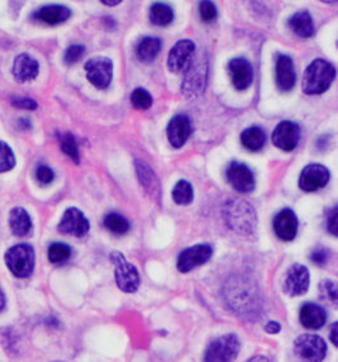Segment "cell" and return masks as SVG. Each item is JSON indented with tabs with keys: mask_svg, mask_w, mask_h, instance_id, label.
I'll return each instance as SVG.
<instances>
[{
	"mask_svg": "<svg viewBox=\"0 0 338 362\" xmlns=\"http://www.w3.org/2000/svg\"><path fill=\"white\" fill-rule=\"evenodd\" d=\"M328 258V252L325 248H318V250H313V253L310 255V259L313 261L315 264H325Z\"/></svg>",
	"mask_w": 338,
	"mask_h": 362,
	"instance_id": "42",
	"label": "cell"
},
{
	"mask_svg": "<svg viewBox=\"0 0 338 362\" xmlns=\"http://www.w3.org/2000/svg\"><path fill=\"white\" fill-rule=\"evenodd\" d=\"M240 350L239 338L235 334H226L214 339L205 351V362H232Z\"/></svg>",
	"mask_w": 338,
	"mask_h": 362,
	"instance_id": "7",
	"label": "cell"
},
{
	"mask_svg": "<svg viewBox=\"0 0 338 362\" xmlns=\"http://www.w3.org/2000/svg\"><path fill=\"white\" fill-rule=\"evenodd\" d=\"M320 290L325 299L332 301L333 304L337 303V286L334 282L325 280L320 284Z\"/></svg>",
	"mask_w": 338,
	"mask_h": 362,
	"instance_id": "38",
	"label": "cell"
},
{
	"mask_svg": "<svg viewBox=\"0 0 338 362\" xmlns=\"http://www.w3.org/2000/svg\"><path fill=\"white\" fill-rule=\"evenodd\" d=\"M71 16V11L65 6H45L40 8L35 17L45 25H57L66 22Z\"/></svg>",
	"mask_w": 338,
	"mask_h": 362,
	"instance_id": "24",
	"label": "cell"
},
{
	"mask_svg": "<svg viewBox=\"0 0 338 362\" xmlns=\"http://www.w3.org/2000/svg\"><path fill=\"white\" fill-rule=\"evenodd\" d=\"M6 264L13 275L27 279L35 269V252L28 244H17L6 253Z\"/></svg>",
	"mask_w": 338,
	"mask_h": 362,
	"instance_id": "5",
	"label": "cell"
},
{
	"mask_svg": "<svg viewBox=\"0 0 338 362\" xmlns=\"http://www.w3.org/2000/svg\"><path fill=\"white\" fill-rule=\"evenodd\" d=\"M228 70L232 78L233 86L238 90H245L253 83L252 65L245 57H234L228 64Z\"/></svg>",
	"mask_w": 338,
	"mask_h": 362,
	"instance_id": "18",
	"label": "cell"
},
{
	"mask_svg": "<svg viewBox=\"0 0 338 362\" xmlns=\"http://www.w3.org/2000/svg\"><path fill=\"white\" fill-rule=\"evenodd\" d=\"M240 141L245 149L251 150V151H258L262 149L266 144V134L261 127H250L240 135Z\"/></svg>",
	"mask_w": 338,
	"mask_h": 362,
	"instance_id": "28",
	"label": "cell"
},
{
	"mask_svg": "<svg viewBox=\"0 0 338 362\" xmlns=\"http://www.w3.org/2000/svg\"><path fill=\"white\" fill-rule=\"evenodd\" d=\"M264 331L269 333V334H277V333H280V331H281V325H280V323L275 322V320H272V322H269V325H266Z\"/></svg>",
	"mask_w": 338,
	"mask_h": 362,
	"instance_id": "43",
	"label": "cell"
},
{
	"mask_svg": "<svg viewBox=\"0 0 338 362\" xmlns=\"http://www.w3.org/2000/svg\"><path fill=\"white\" fill-rule=\"evenodd\" d=\"M135 169L138 175L139 182L145 189V192L153 197L154 200H161V182L158 180L154 169L148 163L140 159L135 160Z\"/></svg>",
	"mask_w": 338,
	"mask_h": 362,
	"instance_id": "21",
	"label": "cell"
},
{
	"mask_svg": "<svg viewBox=\"0 0 338 362\" xmlns=\"http://www.w3.org/2000/svg\"><path fill=\"white\" fill-rule=\"evenodd\" d=\"M191 134H192V126L186 115H177L169 121L167 135H168L169 143L175 149H180L186 144Z\"/></svg>",
	"mask_w": 338,
	"mask_h": 362,
	"instance_id": "19",
	"label": "cell"
},
{
	"mask_svg": "<svg viewBox=\"0 0 338 362\" xmlns=\"http://www.w3.org/2000/svg\"><path fill=\"white\" fill-rule=\"evenodd\" d=\"M13 75L16 81L19 83L33 81L37 78L40 73V65L38 62L28 54H21L14 59L12 69Z\"/></svg>",
	"mask_w": 338,
	"mask_h": 362,
	"instance_id": "22",
	"label": "cell"
},
{
	"mask_svg": "<svg viewBox=\"0 0 338 362\" xmlns=\"http://www.w3.org/2000/svg\"><path fill=\"white\" fill-rule=\"evenodd\" d=\"M59 141H60V148L63 150L64 154H66L73 162L78 164L81 160V156H79V149H78L76 138L69 132H65V134L59 135Z\"/></svg>",
	"mask_w": 338,
	"mask_h": 362,
	"instance_id": "32",
	"label": "cell"
},
{
	"mask_svg": "<svg viewBox=\"0 0 338 362\" xmlns=\"http://www.w3.org/2000/svg\"><path fill=\"white\" fill-rule=\"evenodd\" d=\"M226 224L239 234L248 235L256 229L257 218L253 207L245 201H232L224 209Z\"/></svg>",
	"mask_w": 338,
	"mask_h": 362,
	"instance_id": "3",
	"label": "cell"
},
{
	"mask_svg": "<svg viewBox=\"0 0 338 362\" xmlns=\"http://www.w3.org/2000/svg\"><path fill=\"white\" fill-rule=\"evenodd\" d=\"M149 18L151 23L156 25H168L173 22L175 13L170 6L164 4V3H156L153 4L149 12Z\"/></svg>",
	"mask_w": 338,
	"mask_h": 362,
	"instance_id": "29",
	"label": "cell"
},
{
	"mask_svg": "<svg viewBox=\"0 0 338 362\" xmlns=\"http://www.w3.org/2000/svg\"><path fill=\"white\" fill-rule=\"evenodd\" d=\"M310 285V275L305 266L295 263L288 269L284 288L291 296H301L307 293Z\"/></svg>",
	"mask_w": 338,
	"mask_h": 362,
	"instance_id": "16",
	"label": "cell"
},
{
	"mask_svg": "<svg viewBox=\"0 0 338 362\" xmlns=\"http://www.w3.org/2000/svg\"><path fill=\"white\" fill-rule=\"evenodd\" d=\"M57 229L62 234L82 238L89 231V221L79 209L70 207L64 213Z\"/></svg>",
	"mask_w": 338,
	"mask_h": 362,
	"instance_id": "13",
	"label": "cell"
},
{
	"mask_svg": "<svg viewBox=\"0 0 338 362\" xmlns=\"http://www.w3.org/2000/svg\"><path fill=\"white\" fill-rule=\"evenodd\" d=\"M224 298L228 306L240 318L255 320L262 310L260 290L247 279L233 277L226 281Z\"/></svg>",
	"mask_w": 338,
	"mask_h": 362,
	"instance_id": "1",
	"label": "cell"
},
{
	"mask_svg": "<svg viewBox=\"0 0 338 362\" xmlns=\"http://www.w3.org/2000/svg\"><path fill=\"white\" fill-rule=\"evenodd\" d=\"M6 305V296H4V293L1 291V288H0V310L4 308Z\"/></svg>",
	"mask_w": 338,
	"mask_h": 362,
	"instance_id": "47",
	"label": "cell"
},
{
	"mask_svg": "<svg viewBox=\"0 0 338 362\" xmlns=\"http://www.w3.org/2000/svg\"><path fill=\"white\" fill-rule=\"evenodd\" d=\"M12 106L18 108V110H27V111H33L37 108V103L30 97H12Z\"/></svg>",
	"mask_w": 338,
	"mask_h": 362,
	"instance_id": "40",
	"label": "cell"
},
{
	"mask_svg": "<svg viewBox=\"0 0 338 362\" xmlns=\"http://www.w3.org/2000/svg\"><path fill=\"white\" fill-rule=\"evenodd\" d=\"M336 78V69L332 64L323 59H317L304 71L301 88L308 95L325 93Z\"/></svg>",
	"mask_w": 338,
	"mask_h": 362,
	"instance_id": "2",
	"label": "cell"
},
{
	"mask_svg": "<svg viewBox=\"0 0 338 362\" xmlns=\"http://www.w3.org/2000/svg\"><path fill=\"white\" fill-rule=\"evenodd\" d=\"M289 25L299 37L309 38L314 35L313 18L308 11L294 13L289 19Z\"/></svg>",
	"mask_w": 338,
	"mask_h": 362,
	"instance_id": "26",
	"label": "cell"
},
{
	"mask_svg": "<svg viewBox=\"0 0 338 362\" xmlns=\"http://www.w3.org/2000/svg\"><path fill=\"white\" fill-rule=\"evenodd\" d=\"M330 180H331V173L327 167L313 163L303 169L299 177V187L304 192H315L318 189L326 187Z\"/></svg>",
	"mask_w": 338,
	"mask_h": 362,
	"instance_id": "11",
	"label": "cell"
},
{
	"mask_svg": "<svg viewBox=\"0 0 338 362\" xmlns=\"http://www.w3.org/2000/svg\"><path fill=\"white\" fill-rule=\"evenodd\" d=\"M185 79L182 81V93L188 98L199 97L205 92L207 84V62L205 57H194L186 68Z\"/></svg>",
	"mask_w": 338,
	"mask_h": 362,
	"instance_id": "4",
	"label": "cell"
},
{
	"mask_svg": "<svg viewBox=\"0 0 338 362\" xmlns=\"http://www.w3.org/2000/svg\"><path fill=\"white\" fill-rule=\"evenodd\" d=\"M111 261L115 264V280L121 291L132 293L138 291L140 286V276L138 269L126 259L120 252L111 253Z\"/></svg>",
	"mask_w": 338,
	"mask_h": 362,
	"instance_id": "6",
	"label": "cell"
},
{
	"mask_svg": "<svg viewBox=\"0 0 338 362\" xmlns=\"http://www.w3.org/2000/svg\"><path fill=\"white\" fill-rule=\"evenodd\" d=\"M199 11H200L201 19L206 23H211L218 18V9L213 1H206V0L201 1Z\"/></svg>",
	"mask_w": 338,
	"mask_h": 362,
	"instance_id": "36",
	"label": "cell"
},
{
	"mask_svg": "<svg viewBox=\"0 0 338 362\" xmlns=\"http://www.w3.org/2000/svg\"><path fill=\"white\" fill-rule=\"evenodd\" d=\"M276 84L281 92H290L296 84L294 63L288 55L276 59Z\"/></svg>",
	"mask_w": 338,
	"mask_h": 362,
	"instance_id": "20",
	"label": "cell"
},
{
	"mask_svg": "<svg viewBox=\"0 0 338 362\" xmlns=\"http://www.w3.org/2000/svg\"><path fill=\"white\" fill-rule=\"evenodd\" d=\"M301 140V127L291 121H282L272 134V143L284 151H293Z\"/></svg>",
	"mask_w": 338,
	"mask_h": 362,
	"instance_id": "15",
	"label": "cell"
},
{
	"mask_svg": "<svg viewBox=\"0 0 338 362\" xmlns=\"http://www.w3.org/2000/svg\"><path fill=\"white\" fill-rule=\"evenodd\" d=\"M162 50V41L157 37H145L136 47L139 60L143 63H153Z\"/></svg>",
	"mask_w": 338,
	"mask_h": 362,
	"instance_id": "27",
	"label": "cell"
},
{
	"mask_svg": "<svg viewBox=\"0 0 338 362\" xmlns=\"http://www.w3.org/2000/svg\"><path fill=\"white\" fill-rule=\"evenodd\" d=\"M71 256V250L69 245L64 243L51 244L47 257L51 263H63L66 262Z\"/></svg>",
	"mask_w": 338,
	"mask_h": 362,
	"instance_id": "33",
	"label": "cell"
},
{
	"mask_svg": "<svg viewBox=\"0 0 338 362\" xmlns=\"http://www.w3.org/2000/svg\"><path fill=\"white\" fill-rule=\"evenodd\" d=\"M172 197L177 205H181V206L190 205L194 201V188L190 182L181 180L177 182V185L173 188Z\"/></svg>",
	"mask_w": 338,
	"mask_h": 362,
	"instance_id": "30",
	"label": "cell"
},
{
	"mask_svg": "<svg viewBox=\"0 0 338 362\" xmlns=\"http://www.w3.org/2000/svg\"><path fill=\"white\" fill-rule=\"evenodd\" d=\"M213 257V248L207 244H199L183 250L177 259V269L182 274H187L190 271L200 267L209 262Z\"/></svg>",
	"mask_w": 338,
	"mask_h": 362,
	"instance_id": "10",
	"label": "cell"
},
{
	"mask_svg": "<svg viewBox=\"0 0 338 362\" xmlns=\"http://www.w3.org/2000/svg\"><path fill=\"white\" fill-rule=\"evenodd\" d=\"M337 323H333L332 329H331V336H330L334 346H337Z\"/></svg>",
	"mask_w": 338,
	"mask_h": 362,
	"instance_id": "44",
	"label": "cell"
},
{
	"mask_svg": "<svg viewBox=\"0 0 338 362\" xmlns=\"http://www.w3.org/2000/svg\"><path fill=\"white\" fill-rule=\"evenodd\" d=\"M9 228L16 237L23 238L31 234V218L23 207H14L11 210Z\"/></svg>",
	"mask_w": 338,
	"mask_h": 362,
	"instance_id": "25",
	"label": "cell"
},
{
	"mask_svg": "<svg viewBox=\"0 0 338 362\" xmlns=\"http://www.w3.org/2000/svg\"><path fill=\"white\" fill-rule=\"evenodd\" d=\"M196 45L191 40H181L169 51L167 66L173 74H180L187 68L190 60L194 57Z\"/></svg>",
	"mask_w": 338,
	"mask_h": 362,
	"instance_id": "14",
	"label": "cell"
},
{
	"mask_svg": "<svg viewBox=\"0 0 338 362\" xmlns=\"http://www.w3.org/2000/svg\"><path fill=\"white\" fill-rule=\"evenodd\" d=\"M327 229L328 231L337 237L338 234V210L337 207L334 206L328 211L327 215Z\"/></svg>",
	"mask_w": 338,
	"mask_h": 362,
	"instance_id": "41",
	"label": "cell"
},
{
	"mask_svg": "<svg viewBox=\"0 0 338 362\" xmlns=\"http://www.w3.org/2000/svg\"><path fill=\"white\" fill-rule=\"evenodd\" d=\"M295 356L301 362H322L327 355V344L315 334H303L295 339Z\"/></svg>",
	"mask_w": 338,
	"mask_h": 362,
	"instance_id": "8",
	"label": "cell"
},
{
	"mask_svg": "<svg viewBox=\"0 0 338 362\" xmlns=\"http://www.w3.org/2000/svg\"><path fill=\"white\" fill-rule=\"evenodd\" d=\"M247 362H269L267 358L264 356H255L252 357L251 360H248Z\"/></svg>",
	"mask_w": 338,
	"mask_h": 362,
	"instance_id": "46",
	"label": "cell"
},
{
	"mask_svg": "<svg viewBox=\"0 0 338 362\" xmlns=\"http://www.w3.org/2000/svg\"><path fill=\"white\" fill-rule=\"evenodd\" d=\"M299 221L291 209H284L274 218L276 237L284 242H291L296 238Z\"/></svg>",
	"mask_w": 338,
	"mask_h": 362,
	"instance_id": "17",
	"label": "cell"
},
{
	"mask_svg": "<svg viewBox=\"0 0 338 362\" xmlns=\"http://www.w3.org/2000/svg\"><path fill=\"white\" fill-rule=\"evenodd\" d=\"M132 103L138 110H148L153 105V97L143 88H136L132 93Z\"/></svg>",
	"mask_w": 338,
	"mask_h": 362,
	"instance_id": "35",
	"label": "cell"
},
{
	"mask_svg": "<svg viewBox=\"0 0 338 362\" xmlns=\"http://www.w3.org/2000/svg\"><path fill=\"white\" fill-rule=\"evenodd\" d=\"M103 224L108 230L116 235H124L130 229V223L127 218L120 214L111 213L105 218Z\"/></svg>",
	"mask_w": 338,
	"mask_h": 362,
	"instance_id": "31",
	"label": "cell"
},
{
	"mask_svg": "<svg viewBox=\"0 0 338 362\" xmlns=\"http://www.w3.org/2000/svg\"><path fill=\"white\" fill-rule=\"evenodd\" d=\"M84 69L89 83L98 89L110 87L113 78V63L110 57H95L89 59Z\"/></svg>",
	"mask_w": 338,
	"mask_h": 362,
	"instance_id": "9",
	"label": "cell"
},
{
	"mask_svg": "<svg viewBox=\"0 0 338 362\" xmlns=\"http://www.w3.org/2000/svg\"><path fill=\"white\" fill-rule=\"evenodd\" d=\"M327 313L322 306L314 303H307L301 306V323L304 328L317 331L326 325Z\"/></svg>",
	"mask_w": 338,
	"mask_h": 362,
	"instance_id": "23",
	"label": "cell"
},
{
	"mask_svg": "<svg viewBox=\"0 0 338 362\" xmlns=\"http://www.w3.org/2000/svg\"><path fill=\"white\" fill-rule=\"evenodd\" d=\"M226 178L232 187L240 194H251L256 187L253 172L243 163H231L226 168Z\"/></svg>",
	"mask_w": 338,
	"mask_h": 362,
	"instance_id": "12",
	"label": "cell"
},
{
	"mask_svg": "<svg viewBox=\"0 0 338 362\" xmlns=\"http://www.w3.org/2000/svg\"><path fill=\"white\" fill-rule=\"evenodd\" d=\"M55 175H54V170L47 167V165H40L36 169V180L41 186H47L50 185L51 182L54 181Z\"/></svg>",
	"mask_w": 338,
	"mask_h": 362,
	"instance_id": "39",
	"label": "cell"
},
{
	"mask_svg": "<svg viewBox=\"0 0 338 362\" xmlns=\"http://www.w3.org/2000/svg\"><path fill=\"white\" fill-rule=\"evenodd\" d=\"M16 167V156L9 145L0 141V173L12 170Z\"/></svg>",
	"mask_w": 338,
	"mask_h": 362,
	"instance_id": "34",
	"label": "cell"
},
{
	"mask_svg": "<svg viewBox=\"0 0 338 362\" xmlns=\"http://www.w3.org/2000/svg\"><path fill=\"white\" fill-rule=\"evenodd\" d=\"M84 52H86V47L83 45H71L64 54V62L66 65L78 63L82 59Z\"/></svg>",
	"mask_w": 338,
	"mask_h": 362,
	"instance_id": "37",
	"label": "cell"
},
{
	"mask_svg": "<svg viewBox=\"0 0 338 362\" xmlns=\"http://www.w3.org/2000/svg\"><path fill=\"white\" fill-rule=\"evenodd\" d=\"M100 3L107 6H119L120 3H121V0H113V1H110V0H102Z\"/></svg>",
	"mask_w": 338,
	"mask_h": 362,
	"instance_id": "45",
	"label": "cell"
}]
</instances>
